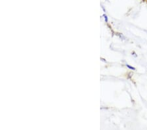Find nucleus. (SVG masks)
<instances>
[{
	"instance_id": "nucleus-2",
	"label": "nucleus",
	"mask_w": 147,
	"mask_h": 130,
	"mask_svg": "<svg viewBox=\"0 0 147 130\" xmlns=\"http://www.w3.org/2000/svg\"><path fill=\"white\" fill-rule=\"evenodd\" d=\"M104 16H105V20L107 21V16H105V15H104Z\"/></svg>"
},
{
	"instance_id": "nucleus-1",
	"label": "nucleus",
	"mask_w": 147,
	"mask_h": 130,
	"mask_svg": "<svg viewBox=\"0 0 147 130\" xmlns=\"http://www.w3.org/2000/svg\"><path fill=\"white\" fill-rule=\"evenodd\" d=\"M127 67H128L129 68H130V69H132V70H136V68H134V67H130V66L129 65H127Z\"/></svg>"
}]
</instances>
